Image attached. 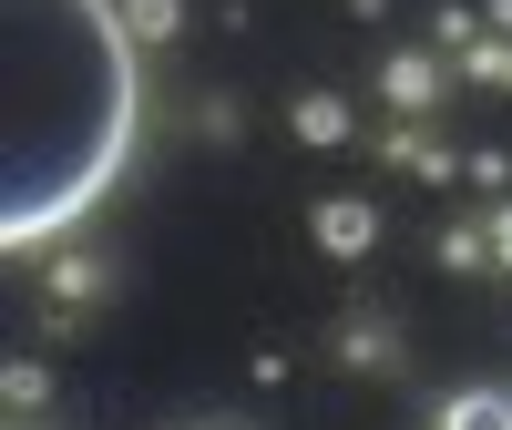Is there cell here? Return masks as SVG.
<instances>
[{
  "instance_id": "cell-1",
  "label": "cell",
  "mask_w": 512,
  "mask_h": 430,
  "mask_svg": "<svg viewBox=\"0 0 512 430\" xmlns=\"http://www.w3.org/2000/svg\"><path fill=\"white\" fill-rule=\"evenodd\" d=\"M11 41V154H0V236L52 246L82 226L144 134V62L123 0H0Z\"/></svg>"
},
{
  "instance_id": "cell-2",
  "label": "cell",
  "mask_w": 512,
  "mask_h": 430,
  "mask_svg": "<svg viewBox=\"0 0 512 430\" xmlns=\"http://www.w3.org/2000/svg\"><path fill=\"white\" fill-rule=\"evenodd\" d=\"M338 369H359V379H379V369H410V349H400V318H379V308H349L338 318Z\"/></svg>"
},
{
  "instance_id": "cell-3",
  "label": "cell",
  "mask_w": 512,
  "mask_h": 430,
  "mask_svg": "<svg viewBox=\"0 0 512 430\" xmlns=\"http://www.w3.org/2000/svg\"><path fill=\"white\" fill-rule=\"evenodd\" d=\"M369 246H379V205H369V195H328V205H318V256L359 267Z\"/></svg>"
},
{
  "instance_id": "cell-4",
  "label": "cell",
  "mask_w": 512,
  "mask_h": 430,
  "mask_svg": "<svg viewBox=\"0 0 512 430\" xmlns=\"http://www.w3.org/2000/svg\"><path fill=\"white\" fill-rule=\"evenodd\" d=\"M441 72H451L441 52H379V93H390L400 113H431L441 103Z\"/></svg>"
},
{
  "instance_id": "cell-5",
  "label": "cell",
  "mask_w": 512,
  "mask_h": 430,
  "mask_svg": "<svg viewBox=\"0 0 512 430\" xmlns=\"http://www.w3.org/2000/svg\"><path fill=\"white\" fill-rule=\"evenodd\" d=\"M113 297V256H52V308L82 318V308H103Z\"/></svg>"
},
{
  "instance_id": "cell-6",
  "label": "cell",
  "mask_w": 512,
  "mask_h": 430,
  "mask_svg": "<svg viewBox=\"0 0 512 430\" xmlns=\"http://www.w3.org/2000/svg\"><path fill=\"white\" fill-rule=\"evenodd\" d=\"M287 134L328 154V144H349V134H359V113L338 103V93H297V103H287Z\"/></svg>"
},
{
  "instance_id": "cell-7",
  "label": "cell",
  "mask_w": 512,
  "mask_h": 430,
  "mask_svg": "<svg viewBox=\"0 0 512 430\" xmlns=\"http://www.w3.org/2000/svg\"><path fill=\"white\" fill-rule=\"evenodd\" d=\"M431 430H512V400H502V390H451V400L431 410Z\"/></svg>"
},
{
  "instance_id": "cell-8",
  "label": "cell",
  "mask_w": 512,
  "mask_h": 430,
  "mask_svg": "<svg viewBox=\"0 0 512 430\" xmlns=\"http://www.w3.org/2000/svg\"><path fill=\"white\" fill-rule=\"evenodd\" d=\"M379 154H390V164H410L420 185H451V175H461V154H441L431 134H390V144H379Z\"/></svg>"
},
{
  "instance_id": "cell-9",
  "label": "cell",
  "mask_w": 512,
  "mask_h": 430,
  "mask_svg": "<svg viewBox=\"0 0 512 430\" xmlns=\"http://www.w3.org/2000/svg\"><path fill=\"white\" fill-rule=\"evenodd\" d=\"M441 267H451V277H472V267H502V256H492V226H441Z\"/></svg>"
},
{
  "instance_id": "cell-10",
  "label": "cell",
  "mask_w": 512,
  "mask_h": 430,
  "mask_svg": "<svg viewBox=\"0 0 512 430\" xmlns=\"http://www.w3.org/2000/svg\"><path fill=\"white\" fill-rule=\"evenodd\" d=\"M123 21H134V41H175L185 31V0H123Z\"/></svg>"
},
{
  "instance_id": "cell-11",
  "label": "cell",
  "mask_w": 512,
  "mask_h": 430,
  "mask_svg": "<svg viewBox=\"0 0 512 430\" xmlns=\"http://www.w3.org/2000/svg\"><path fill=\"white\" fill-rule=\"evenodd\" d=\"M0 390H11V410H41V400H52V369H41V359H11Z\"/></svg>"
},
{
  "instance_id": "cell-12",
  "label": "cell",
  "mask_w": 512,
  "mask_h": 430,
  "mask_svg": "<svg viewBox=\"0 0 512 430\" xmlns=\"http://www.w3.org/2000/svg\"><path fill=\"white\" fill-rule=\"evenodd\" d=\"M461 72H472V82H502V93H512V41H482V52L461 62Z\"/></svg>"
},
{
  "instance_id": "cell-13",
  "label": "cell",
  "mask_w": 512,
  "mask_h": 430,
  "mask_svg": "<svg viewBox=\"0 0 512 430\" xmlns=\"http://www.w3.org/2000/svg\"><path fill=\"white\" fill-rule=\"evenodd\" d=\"M195 134H205V144H236V134H246V113H236V103H205V113H195Z\"/></svg>"
},
{
  "instance_id": "cell-14",
  "label": "cell",
  "mask_w": 512,
  "mask_h": 430,
  "mask_svg": "<svg viewBox=\"0 0 512 430\" xmlns=\"http://www.w3.org/2000/svg\"><path fill=\"white\" fill-rule=\"evenodd\" d=\"M482 31H492V41H512V0H482Z\"/></svg>"
},
{
  "instance_id": "cell-15",
  "label": "cell",
  "mask_w": 512,
  "mask_h": 430,
  "mask_svg": "<svg viewBox=\"0 0 512 430\" xmlns=\"http://www.w3.org/2000/svg\"><path fill=\"white\" fill-rule=\"evenodd\" d=\"M492 256H502V267H512V205L492 215Z\"/></svg>"
},
{
  "instance_id": "cell-16",
  "label": "cell",
  "mask_w": 512,
  "mask_h": 430,
  "mask_svg": "<svg viewBox=\"0 0 512 430\" xmlns=\"http://www.w3.org/2000/svg\"><path fill=\"white\" fill-rule=\"evenodd\" d=\"M226 430H246V420H226Z\"/></svg>"
}]
</instances>
